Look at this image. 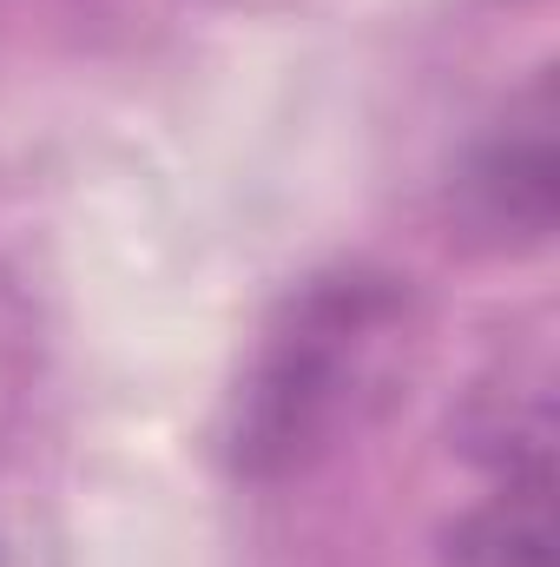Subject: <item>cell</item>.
Wrapping results in <instances>:
<instances>
[{
  "mask_svg": "<svg viewBox=\"0 0 560 567\" xmlns=\"http://www.w3.org/2000/svg\"><path fill=\"white\" fill-rule=\"evenodd\" d=\"M403 317L409 290L376 265H336L290 290L231 396L225 462L245 482H283L323 462L383 396Z\"/></svg>",
  "mask_w": 560,
  "mask_h": 567,
  "instance_id": "6da1fadb",
  "label": "cell"
},
{
  "mask_svg": "<svg viewBox=\"0 0 560 567\" xmlns=\"http://www.w3.org/2000/svg\"><path fill=\"white\" fill-rule=\"evenodd\" d=\"M455 212L468 231L488 245H548L560 212V152H554V80L541 73L488 140H475L462 178H455Z\"/></svg>",
  "mask_w": 560,
  "mask_h": 567,
  "instance_id": "7a4b0ae2",
  "label": "cell"
},
{
  "mask_svg": "<svg viewBox=\"0 0 560 567\" xmlns=\"http://www.w3.org/2000/svg\"><path fill=\"white\" fill-rule=\"evenodd\" d=\"M554 468L501 475L495 502L448 528L455 567H554Z\"/></svg>",
  "mask_w": 560,
  "mask_h": 567,
  "instance_id": "3957f363",
  "label": "cell"
}]
</instances>
